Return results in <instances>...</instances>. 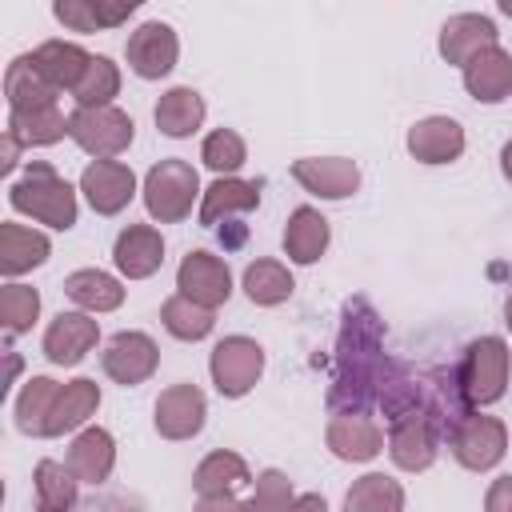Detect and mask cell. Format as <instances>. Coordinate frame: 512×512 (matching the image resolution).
<instances>
[{
    "label": "cell",
    "instance_id": "cell-1",
    "mask_svg": "<svg viewBox=\"0 0 512 512\" xmlns=\"http://www.w3.org/2000/svg\"><path fill=\"white\" fill-rule=\"evenodd\" d=\"M76 192L80 188H72L48 160H32L24 168V176H16L8 184V204H12V212H20L52 232H68L80 216Z\"/></svg>",
    "mask_w": 512,
    "mask_h": 512
},
{
    "label": "cell",
    "instance_id": "cell-2",
    "mask_svg": "<svg viewBox=\"0 0 512 512\" xmlns=\"http://www.w3.org/2000/svg\"><path fill=\"white\" fill-rule=\"evenodd\" d=\"M140 196H144V208L156 224H180L192 216V204H200V196H204L200 172L188 160L168 156L144 172Z\"/></svg>",
    "mask_w": 512,
    "mask_h": 512
},
{
    "label": "cell",
    "instance_id": "cell-3",
    "mask_svg": "<svg viewBox=\"0 0 512 512\" xmlns=\"http://www.w3.org/2000/svg\"><path fill=\"white\" fill-rule=\"evenodd\" d=\"M440 420L428 404V396H420L416 404L400 408L396 416H388V456L400 472H424L436 464L440 452Z\"/></svg>",
    "mask_w": 512,
    "mask_h": 512
},
{
    "label": "cell",
    "instance_id": "cell-4",
    "mask_svg": "<svg viewBox=\"0 0 512 512\" xmlns=\"http://www.w3.org/2000/svg\"><path fill=\"white\" fill-rule=\"evenodd\" d=\"M460 388L468 396L472 408H488L508 392V376H512V352L504 336H476L464 356H460Z\"/></svg>",
    "mask_w": 512,
    "mask_h": 512
},
{
    "label": "cell",
    "instance_id": "cell-5",
    "mask_svg": "<svg viewBox=\"0 0 512 512\" xmlns=\"http://www.w3.org/2000/svg\"><path fill=\"white\" fill-rule=\"evenodd\" d=\"M136 124L116 104H76L68 116V140L92 160H112L132 148Z\"/></svg>",
    "mask_w": 512,
    "mask_h": 512
},
{
    "label": "cell",
    "instance_id": "cell-6",
    "mask_svg": "<svg viewBox=\"0 0 512 512\" xmlns=\"http://www.w3.org/2000/svg\"><path fill=\"white\" fill-rule=\"evenodd\" d=\"M448 444H452V456H456L460 468L492 472L508 452V424L500 416H488V412L472 408L456 420V428L448 432Z\"/></svg>",
    "mask_w": 512,
    "mask_h": 512
},
{
    "label": "cell",
    "instance_id": "cell-7",
    "mask_svg": "<svg viewBox=\"0 0 512 512\" xmlns=\"http://www.w3.org/2000/svg\"><path fill=\"white\" fill-rule=\"evenodd\" d=\"M208 376L224 400H240L264 376V348L252 336H224L208 352Z\"/></svg>",
    "mask_w": 512,
    "mask_h": 512
},
{
    "label": "cell",
    "instance_id": "cell-8",
    "mask_svg": "<svg viewBox=\"0 0 512 512\" xmlns=\"http://www.w3.org/2000/svg\"><path fill=\"white\" fill-rule=\"evenodd\" d=\"M100 368L112 384L120 388H136L144 380L156 376L160 368V344L140 332V328H120L116 336L104 340V352H100Z\"/></svg>",
    "mask_w": 512,
    "mask_h": 512
},
{
    "label": "cell",
    "instance_id": "cell-9",
    "mask_svg": "<svg viewBox=\"0 0 512 512\" xmlns=\"http://www.w3.org/2000/svg\"><path fill=\"white\" fill-rule=\"evenodd\" d=\"M248 484H252V472H248L244 456L228 452V448L208 452L192 472V492H196L200 508H236L240 488H248Z\"/></svg>",
    "mask_w": 512,
    "mask_h": 512
},
{
    "label": "cell",
    "instance_id": "cell-10",
    "mask_svg": "<svg viewBox=\"0 0 512 512\" xmlns=\"http://www.w3.org/2000/svg\"><path fill=\"white\" fill-rule=\"evenodd\" d=\"M124 60H128V72L140 76V80H164L176 60H180V36L168 20H144L128 32V44H124Z\"/></svg>",
    "mask_w": 512,
    "mask_h": 512
},
{
    "label": "cell",
    "instance_id": "cell-11",
    "mask_svg": "<svg viewBox=\"0 0 512 512\" xmlns=\"http://www.w3.org/2000/svg\"><path fill=\"white\" fill-rule=\"evenodd\" d=\"M324 444L336 460L344 464H368L376 460L384 448H388V436L384 428L368 416V412H356V408H340L328 416V428H324Z\"/></svg>",
    "mask_w": 512,
    "mask_h": 512
},
{
    "label": "cell",
    "instance_id": "cell-12",
    "mask_svg": "<svg viewBox=\"0 0 512 512\" xmlns=\"http://www.w3.org/2000/svg\"><path fill=\"white\" fill-rule=\"evenodd\" d=\"M100 344V324H96V312H56L44 328V340H40V352L48 364L56 368H76L80 360L92 356V348Z\"/></svg>",
    "mask_w": 512,
    "mask_h": 512
},
{
    "label": "cell",
    "instance_id": "cell-13",
    "mask_svg": "<svg viewBox=\"0 0 512 512\" xmlns=\"http://www.w3.org/2000/svg\"><path fill=\"white\" fill-rule=\"evenodd\" d=\"M204 420H208V396L196 388V384H172L156 396L152 404V428L160 440H192L204 432Z\"/></svg>",
    "mask_w": 512,
    "mask_h": 512
},
{
    "label": "cell",
    "instance_id": "cell-14",
    "mask_svg": "<svg viewBox=\"0 0 512 512\" xmlns=\"http://www.w3.org/2000/svg\"><path fill=\"white\" fill-rule=\"evenodd\" d=\"M80 196L88 200V208L96 216H116L136 196V172L116 156L112 160H92L80 172Z\"/></svg>",
    "mask_w": 512,
    "mask_h": 512
},
{
    "label": "cell",
    "instance_id": "cell-15",
    "mask_svg": "<svg viewBox=\"0 0 512 512\" xmlns=\"http://www.w3.org/2000/svg\"><path fill=\"white\" fill-rule=\"evenodd\" d=\"M292 180L320 200H348L360 188V164L348 156H300L292 160Z\"/></svg>",
    "mask_w": 512,
    "mask_h": 512
},
{
    "label": "cell",
    "instance_id": "cell-16",
    "mask_svg": "<svg viewBox=\"0 0 512 512\" xmlns=\"http://www.w3.org/2000/svg\"><path fill=\"white\" fill-rule=\"evenodd\" d=\"M176 292L192 296L204 308H220L232 296V272L220 256H212L204 248H192L176 268Z\"/></svg>",
    "mask_w": 512,
    "mask_h": 512
},
{
    "label": "cell",
    "instance_id": "cell-17",
    "mask_svg": "<svg viewBox=\"0 0 512 512\" xmlns=\"http://www.w3.org/2000/svg\"><path fill=\"white\" fill-rule=\"evenodd\" d=\"M488 44H500V32H496V20L484 12H456L440 24V36H436V52L452 68H464Z\"/></svg>",
    "mask_w": 512,
    "mask_h": 512
},
{
    "label": "cell",
    "instance_id": "cell-18",
    "mask_svg": "<svg viewBox=\"0 0 512 512\" xmlns=\"http://www.w3.org/2000/svg\"><path fill=\"white\" fill-rule=\"evenodd\" d=\"M404 148L416 164H452L464 156L468 136H464L460 120H452V116H424L408 128Z\"/></svg>",
    "mask_w": 512,
    "mask_h": 512
},
{
    "label": "cell",
    "instance_id": "cell-19",
    "mask_svg": "<svg viewBox=\"0 0 512 512\" xmlns=\"http://www.w3.org/2000/svg\"><path fill=\"white\" fill-rule=\"evenodd\" d=\"M464 92L476 104H504L512 100V52L500 44L480 48L464 68H460Z\"/></svg>",
    "mask_w": 512,
    "mask_h": 512
},
{
    "label": "cell",
    "instance_id": "cell-20",
    "mask_svg": "<svg viewBox=\"0 0 512 512\" xmlns=\"http://www.w3.org/2000/svg\"><path fill=\"white\" fill-rule=\"evenodd\" d=\"M112 264L124 280H148L164 264V236L156 224H128L112 240Z\"/></svg>",
    "mask_w": 512,
    "mask_h": 512
},
{
    "label": "cell",
    "instance_id": "cell-21",
    "mask_svg": "<svg viewBox=\"0 0 512 512\" xmlns=\"http://www.w3.org/2000/svg\"><path fill=\"white\" fill-rule=\"evenodd\" d=\"M68 468L76 472V480L80 484H104L108 476H112V468H116V436L108 432V428H100V424H84L76 436H72V444H68Z\"/></svg>",
    "mask_w": 512,
    "mask_h": 512
},
{
    "label": "cell",
    "instance_id": "cell-22",
    "mask_svg": "<svg viewBox=\"0 0 512 512\" xmlns=\"http://www.w3.org/2000/svg\"><path fill=\"white\" fill-rule=\"evenodd\" d=\"M280 244H284V256L292 264H316L328 252V244H332V228H328V220H324L320 208L300 204V208L288 212Z\"/></svg>",
    "mask_w": 512,
    "mask_h": 512
},
{
    "label": "cell",
    "instance_id": "cell-23",
    "mask_svg": "<svg viewBox=\"0 0 512 512\" xmlns=\"http://www.w3.org/2000/svg\"><path fill=\"white\" fill-rule=\"evenodd\" d=\"M252 208H260V184H256V180L216 176V180L204 188V196H200V204H196V216H200L204 228H212V224H220V220H228V216H244V212H252Z\"/></svg>",
    "mask_w": 512,
    "mask_h": 512
},
{
    "label": "cell",
    "instance_id": "cell-24",
    "mask_svg": "<svg viewBox=\"0 0 512 512\" xmlns=\"http://www.w3.org/2000/svg\"><path fill=\"white\" fill-rule=\"evenodd\" d=\"M204 116H208V104L192 84H176V88L160 92V100L152 108V120L168 140H188L192 132H200Z\"/></svg>",
    "mask_w": 512,
    "mask_h": 512
},
{
    "label": "cell",
    "instance_id": "cell-25",
    "mask_svg": "<svg viewBox=\"0 0 512 512\" xmlns=\"http://www.w3.org/2000/svg\"><path fill=\"white\" fill-rule=\"evenodd\" d=\"M52 256V240L40 232V228H28V224H16V220H4L0 224V272L8 280L40 268L44 260Z\"/></svg>",
    "mask_w": 512,
    "mask_h": 512
},
{
    "label": "cell",
    "instance_id": "cell-26",
    "mask_svg": "<svg viewBox=\"0 0 512 512\" xmlns=\"http://www.w3.org/2000/svg\"><path fill=\"white\" fill-rule=\"evenodd\" d=\"M64 296L76 308L104 316V312H116L124 304L128 288H124V276H112L104 268H76V272L64 276Z\"/></svg>",
    "mask_w": 512,
    "mask_h": 512
},
{
    "label": "cell",
    "instance_id": "cell-27",
    "mask_svg": "<svg viewBox=\"0 0 512 512\" xmlns=\"http://www.w3.org/2000/svg\"><path fill=\"white\" fill-rule=\"evenodd\" d=\"M4 100H8V112H20V108H40V104H56L60 100V88L40 72L36 56L24 52L8 64L4 72Z\"/></svg>",
    "mask_w": 512,
    "mask_h": 512
},
{
    "label": "cell",
    "instance_id": "cell-28",
    "mask_svg": "<svg viewBox=\"0 0 512 512\" xmlns=\"http://www.w3.org/2000/svg\"><path fill=\"white\" fill-rule=\"evenodd\" d=\"M100 408V384L88 376H76L68 384H60L52 416H48V436H64V432H80Z\"/></svg>",
    "mask_w": 512,
    "mask_h": 512
},
{
    "label": "cell",
    "instance_id": "cell-29",
    "mask_svg": "<svg viewBox=\"0 0 512 512\" xmlns=\"http://www.w3.org/2000/svg\"><path fill=\"white\" fill-rule=\"evenodd\" d=\"M240 288H244V296H248L256 308H276V304H284V300L296 292V280H292V272H288L284 260L260 256V260H252V264L244 268Z\"/></svg>",
    "mask_w": 512,
    "mask_h": 512
},
{
    "label": "cell",
    "instance_id": "cell-30",
    "mask_svg": "<svg viewBox=\"0 0 512 512\" xmlns=\"http://www.w3.org/2000/svg\"><path fill=\"white\" fill-rule=\"evenodd\" d=\"M56 392H60V384H56L52 376H28V380H24V388L16 392V404H12L16 428H20L24 436H36V440L48 436V416H52Z\"/></svg>",
    "mask_w": 512,
    "mask_h": 512
},
{
    "label": "cell",
    "instance_id": "cell-31",
    "mask_svg": "<svg viewBox=\"0 0 512 512\" xmlns=\"http://www.w3.org/2000/svg\"><path fill=\"white\" fill-rule=\"evenodd\" d=\"M24 148H48L56 140L68 136V116L60 112V104H40V108H20L8 112V128Z\"/></svg>",
    "mask_w": 512,
    "mask_h": 512
},
{
    "label": "cell",
    "instance_id": "cell-32",
    "mask_svg": "<svg viewBox=\"0 0 512 512\" xmlns=\"http://www.w3.org/2000/svg\"><path fill=\"white\" fill-rule=\"evenodd\" d=\"M32 56H36L40 72H44L60 92H72V88L80 84L88 60H92V52H84L76 40H44V44L32 48Z\"/></svg>",
    "mask_w": 512,
    "mask_h": 512
},
{
    "label": "cell",
    "instance_id": "cell-33",
    "mask_svg": "<svg viewBox=\"0 0 512 512\" xmlns=\"http://www.w3.org/2000/svg\"><path fill=\"white\" fill-rule=\"evenodd\" d=\"M160 324H164L168 336H176V340H184V344H196V340L212 336V328H216V308H204V304H196V300L184 296V292H172V296L160 304Z\"/></svg>",
    "mask_w": 512,
    "mask_h": 512
},
{
    "label": "cell",
    "instance_id": "cell-34",
    "mask_svg": "<svg viewBox=\"0 0 512 512\" xmlns=\"http://www.w3.org/2000/svg\"><path fill=\"white\" fill-rule=\"evenodd\" d=\"M32 484H36V504L40 512H68L76 508L80 500V480L76 472L68 468V460H40L36 472H32Z\"/></svg>",
    "mask_w": 512,
    "mask_h": 512
},
{
    "label": "cell",
    "instance_id": "cell-35",
    "mask_svg": "<svg viewBox=\"0 0 512 512\" xmlns=\"http://www.w3.org/2000/svg\"><path fill=\"white\" fill-rule=\"evenodd\" d=\"M52 16L64 32H80V36L108 32V28L124 24V16L116 12L112 0H52Z\"/></svg>",
    "mask_w": 512,
    "mask_h": 512
},
{
    "label": "cell",
    "instance_id": "cell-36",
    "mask_svg": "<svg viewBox=\"0 0 512 512\" xmlns=\"http://www.w3.org/2000/svg\"><path fill=\"white\" fill-rule=\"evenodd\" d=\"M344 508L348 512H400L404 508V488H400V480H392L384 472H364L344 492Z\"/></svg>",
    "mask_w": 512,
    "mask_h": 512
},
{
    "label": "cell",
    "instance_id": "cell-37",
    "mask_svg": "<svg viewBox=\"0 0 512 512\" xmlns=\"http://www.w3.org/2000/svg\"><path fill=\"white\" fill-rule=\"evenodd\" d=\"M36 320H40V292L32 284L8 280L4 292H0V324H4V336L16 340V336L32 332Z\"/></svg>",
    "mask_w": 512,
    "mask_h": 512
},
{
    "label": "cell",
    "instance_id": "cell-38",
    "mask_svg": "<svg viewBox=\"0 0 512 512\" xmlns=\"http://www.w3.org/2000/svg\"><path fill=\"white\" fill-rule=\"evenodd\" d=\"M200 160L216 176H236L244 168V160H248V144H244V136L236 128H212L204 136V144H200Z\"/></svg>",
    "mask_w": 512,
    "mask_h": 512
},
{
    "label": "cell",
    "instance_id": "cell-39",
    "mask_svg": "<svg viewBox=\"0 0 512 512\" xmlns=\"http://www.w3.org/2000/svg\"><path fill=\"white\" fill-rule=\"evenodd\" d=\"M120 80H124V76H120V64L92 52V60H88L80 84L72 88V100H76V104H112V100L120 96Z\"/></svg>",
    "mask_w": 512,
    "mask_h": 512
},
{
    "label": "cell",
    "instance_id": "cell-40",
    "mask_svg": "<svg viewBox=\"0 0 512 512\" xmlns=\"http://www.w3.org/2000/svg\"><path fill=\"white\" fill-rule=\"evenodd\" d=\"M296 496H292V480H288V472H280V468H264L256 480H252V496L244 500L252 512H280V508H288Z\"/></svg>",
    "mask_w": 512,
    "mask_h": 512
},
{
    "label": "cell",
    "instance_id": "cell-41",
    "mask_svg": "<svg viewBox=\"0 0 512 512\" xmlns=\"http://www.w3.org/2000/svg\"><path fill=\"white\" fill-rule=\"evenodd\" d=\"M484 508L488 512H512V476H496L484 492Z\"/></svg>",
    "mask_w": 512,
    "mask_h": 512
},
{
    "label": "cell",
    "instance_id": "cell-42",
    "mask_svg": "<svg viewBox=\"0 0 512 512\" xmlns=\"http://www.w3.org/2000/svg\"><path fill=\"white\" fill-rule=\"evenodd\" d=\"M20 152H24V144H20L12 132H4V160H0V168H4V172H16V164H20Z\"/></svg>",
    "mask_w": 512,
    "mask_h": 512
},
{
    "label": "cell",
    "instance_id": "cell-43",
    "mask_svg": "<svg viewBox=\"0 0 512 512\" xmlns=\"http://www.w3.org/2000/svg\"><path fill=\"white\" fill-rule=\"evenodd\" d=\"M500 172H504V180L512 184V140L500 148Z\"/></svg>",
    "mask_w": 512,
    "mask_h": 512
},
{
    "label": "cell",
    "instance_id": "cell-44",
    "mask_svg": "<svg viewBox=\"0 0 512 512\" xmlns=\"http://www.w3.org/2000/svg\"><path fill=\"white\" fill-rule=\"evenodd\" d=\"M112 4H116V12H120V16L128 20V16H132V12H136V8L144 4V0H112Z\"/></svg>",
    "mask_w": 512,
    "mask_h": 512
},
{
    "label": "cell",
    "instance_id": "cell-45",
    "mask_svg": "<svg viewBox=\"0 0 512 512\" xmlns=\"http://www.w3.org/2000/svg\"><path fill=\"white\" fill-rule=\"evenodd\" d=\"M504 328L512 332V292H508V300H504Z\"/></svg>",
    "mask_w": 512,
    "mask_h": 512
},
{
    "label": "cell",
    "instance_id": "cell-46",
    "mask_svg": "<svg viewBox=\"0 0 512 512\" xmlns=\"http://www.w3.org/2000/svg\"><path fill=\"white\" fill-rule=\"evenodd\" d=\"M496 8H500V16H508V20H512V0H496Z\"/></svg>",
    "mask_w": 512,
    "mask_h": 512
}]
</instances>
